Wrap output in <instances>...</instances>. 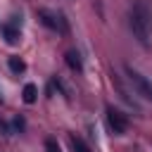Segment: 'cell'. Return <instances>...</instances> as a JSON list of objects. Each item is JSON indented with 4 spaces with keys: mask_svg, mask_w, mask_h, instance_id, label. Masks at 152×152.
I'll return each instance as SVG.
<instances>
[{
    "mask_svg": "<svg viewBox=\"0 0 152 152\" xmlns=\"http://www.w3.org/2000/svg\"><path fill=\"white\" fill-rule=\"evenodd\" d=\"M126 74H128V81L133 83V88L138 90V95L152 100V81H150L147 76H142L140 71H135L133 66H126Z\"/></svg>",
    "mask_w": 152,
    "mask_h": 152,
    "instance_id": "2",
    "label": "cell"
},
{
    "mask_svg": "<svg viewBox=\"0 0 152 152\" xmlns=\"http://www.w3.org/2000/svg\"><path fill=\"white\" fill-rule=\"evenodd\" d=\"M128 26L140 45H150L152 38V12L142 0H135L128 12Z\"/></svg>",
    "mask_w": 152,
    "mask_h": 152,
    "instance_id": "1",
    "label": "cell"
},
{
    "mask_svg": "<svg viewBox=\"0 0 152 152\" xmlns=\"http://www.w3.org/2000/svg\"><path fill=\"white\" fill-rule=\"evenodd\" d=\"M71 147H74V152H90L88 145H86L81 138H71Z\"/></svg>",
    "mask_w": 152,
    "mask_h": 152,
    "instance_id": "9",
    "label": "cell"
},
{
    "mask_svg": "<svg viewBox=\"0 0 152 152\" xmlns=\"http://www.w3.org/2000/svg\"><path fill=\"white\" fill-rule=\"evenodd\" d=\"M45 152H62L55 138H48V140H45Z\"/></svg>",
    "mask_w": 152,
    "mask_h": 152,
    "instance_id": "10",
    "label": "cell"
},
{
    "mask_svg": "<svg viewBox=\"0 0 152 152\" xmlns=\"http://www.w3.org/2000/svg\"><path fill=\"white\" fill-rule=\"evenodd\" d=\"M64 59H66V64H69V69H74V71H81V69H83V64H81V57H78V52H74V50H69V52L64 55Z\"/></svg>",
    "mask_w": 152,
    "mask_h": 152,
    "instance_id": "8",
    "label": "cell"
},
{
    "mask_svg": "<svg viewBox=\"0 0 152 152\" xmlns=\"http://www.w3.org/2000/svg\"><path fill=\"white\" fill-rule=\"evenodd\" d=\"M0 131H2V133H10V128H7V124H5L2 119H0Z\"/></svg>",
    "mask_w": 152,
    "mask_h": 152,
    "instance_id": "11",
    "label": "cell"
},
{
    "mask_svg": "<svg viewBox=\"0 0 152 152\" xmlns=\"http://www.w3.org/2000/svg\"><path fill=\"white\" fill-rule=\"evenodd\" d=\"M14 21H5L2 26H0V33L5 36V40L10 43V45H17L19 40H21V33H19V21L17 19H21V17H12Z\"/></svg>",
    "mask_w": 152,
    "mask_h": 152,
    "instance_id": "5",
    "label": "cell"
},
{
    "mask_svg": "<svg viewBox=\"0 0 152 152\" xmlns=\"http://www.w3.org/2000/svg\"><path fill=\"white\" fill-rule=\"evenodd\" d=\"M107 124H109V128H112L116 135H124V133L128 131V119H126V114H121V112L114 109V107H107Z\"/></svg>",
    "mask_w": 152,
    "mask_h": 152,
    "instance_id": "4",
    "label": "cell"
},
{
    "mask_svg": "<svg viewBox=\"0 0 152 152\" xmlns=\"http://www.w3.org/2000/svg\"><path fill=\"white\" fill-rule=\"evenodd\" d=\"M21 97H24V102H26V104H33V102H36V97H38V88H36L33 83H26V86H24V90H21Z\"/></svg>",
    "mask_w": 152,
    "mask_h": 152,
    "instance_id": "7",
    "label": "cell"
},
{
    "mask_svg": "<svg viewBox=\"0 0 152 152\" xmlns=\"http://www.w3.org/2000/svg\"><path fill=\"white\" fill-rule=\"evenodd\" d=\"M36 17H38V21H40L43 26H48L50 31L66 33V21L62 19V14H55V12H50V10H38Z\"/></svg>",
    "mask_w": 152,
    "mask_h": 152,
    "instance_id": "3",
    "label": "cell"
},
{
    "mask_svg": "<svg viewBox=\"0 0 152 152\" xmlns=\"http://www.w3.org/2000/svg\"><path fill=\"white\" fill-rule=\"evenodd\" d=\"M7 66H10L12 74H24V71H26V62H24L21 57H17V55H12V57L7 59Z\"/></svg>",
    "mask_w": 152,
    "mask_h": 152,
    "instance_id": "6",
    "label": "cell"
}]
</instances>
